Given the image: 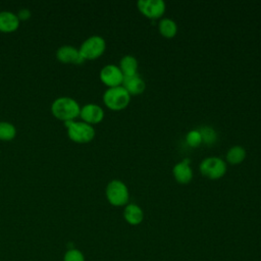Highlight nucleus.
I'll return each mask as SVG.
<instances>
[{
	"instance_id": "ddd939ff",
	"label": "nucleus",
	"mask_w": 261,
	"mask_h": 261,
	"mask_svg": "<svg viewBox=\"0 0 261 261\" xmlns=\"http://www.w3.org/2000/svg\"><path fill=\"white\" fill-rule=\"evenodd\" d=\"M121 86L126 90V92L130 96L141 95L146 89V84L139 74L124 76Z\"/></svg>"
},
{
	"instance_id": "6e6552de",
	"label": "nucleus",
	"mask_w": 261,
	"mask_h": 261,
	"mask_svg": "<svg viewBox=\"0 0 261 261\" xmlns=\"http://www.w3.org/2000/svg\"><path fill=\"white\" fill-rule=\"evenodd\" d=\"M99 77L102 84L105 85L107 88L121 86L124 79L120 68L118 67V65L115 64H106L105 66H103L100 70Z\"/></svg>"
},
{
	"instance_id": "9d476101",
	"label": "nucleus",
	"mask_w": 261,
	"mask_h": 261,
	"mask_svg": "<svg viewBox=\"0 0 261 261\" xmlns=\"http://www.w3.org/2000/svg\"><path fill=\"white\" fill-rule=\"evenodd\" d=\"M56 58L58 61L66 64H82L84 62L79 49L71 45L59 47L56 51Z\"/></svg>"
},
{
	"instance_id": "dca6fc26",
	"label": "nucleus",
	"mask_w": 261,
	"mask_h": 261,
	"mask_svg": "<svg viewBox=\"0 0 261 261\" xmlns=\"http://www.w3.org/2000/svg\"><path fill=\"white\" fill-rule=\"evenodd\" d=\"M158 31L162 37L171 39L177 34V24L173 19L163 17L158 22Z\"/></svg>"
},
{
	"instance_id": "aec40b11",
	"label": "nucleus",
	"mask_w": 261,
	"mask_h": 261,
	"mask_svg": "<svg viewBox=\"0 0 261 261\" xmlns=\"http://www.w3.org/2000/svg\"><path fill=\"white\" fill-rule=\"evenodd\" d=\"M186 143L192 148H197L202 144V138L198 129H191L186 135Z\"/></svg>"
},
{
	"instance_id": "f257e3e1",
	"label": "nucleus",
	"mask_w": 261,
	"mask_h": 261,
	"mask_svg": "<svg viewBox=\"0 0 261 261\" xmlns=\"http://www.w3.org/2000/svg\"><path fill=\"white\" fill-rule=\"evenodd\" d=\"M81 106L70 97H59L51 104V112L53 116L63 122L75 120L80 117Z\"/></svg>"
},
{
	"instance_id": "0eeeda50",
	"label": "nucleus",
	"mask_w": 261,
	"mask_h": 261,
	"mask_svg": "<svg viewBox=\"0 0 261 261\" xmlns=\"http://www.w3.org/2000/svg\"><path fill=\"white\" fill-rule=\"evenodd\" d=\"M139 11L147 18L161 19L165 13L166 6L163 0H140L137 3Z\"/></svg>"
},
{
	"instance_id": "f8f14e48",
	"label": "nucleus",
	"mask_w": 261,
	"mask_h": 261,
	"mask_svg": "<svg viewBox=\"0 0 261 261\" xmlns=\"http://www.w3.org/2000/svg\"><path fill=\"white\" fill-rule=\"evenodd\" d=\"M19 19L16 13L11 11H0V32L9 34L15 32L19 28Z\"/></svg>"
},
{
	"instance_id": "20e7f679",
	"label": "nucleus",
	"mask_w": 261,
	"mask_h": 261,
	"mask_svg": "<svg viewBox=\"0 0 261 261\" xmlns=\"http://www.w3.org/2000/svg\"><path fill=\"white\" fill-rule=\"evenodd\" d=\"M105 196L109 204L114 207H124L128 204L129 191L127 186L120 179L110 180L105 189Z\"/></svg>"
},
{
	"instance_id": "39448f33",
	"label": "nucleus",
	"mask_w": 261,
	"mask_h": 261,
	"mask_svg": "<svg viewBox=\"0 0 261 261\" xmlns=\"http://www.w3.org/2000/svg\"><path fill=\"white\" fill-rule=\"evenodd\" d=\"M106 50V42L101 36H91L87 38L79 48L84 61L98 59Z\"/></svg>"
},
{
	"instance_id": "6ab92c4d",
	"label": "nucleus",
	"mask_w": 261,
	"mask_h": 261,
	"mask_svg": "<svg viewBox=\"0 0 261 261\" xmlns=\"http://www.w3.org/2000/svg\"><path fill=\"white\" fill-rule=\"evenodd\" d=\"M16 136V127L8 121H0V141L9 142Z\"/></svg>"
},
{
	"instance_id": "a211bd4d",
	"label": "nucleus",
	"mask_w": 261,
	"mask_h": 261,
	"mask_svg": "<svg viewBox=\"0 0 261 261\" xmlns=\"http://www.w3.org/2000/svg\"><path fill=\"white\" fill-rule=\"evenodd\" d=\"M201 138H202V144H205L207 146H211L216 143L217 141V133L216 130L209 126V125H203L200 128H198Z\"/></svg>"
},
{
	"instance_id": "4be33fe9",
	"label": "nucleus",
	"mask_w": 261,
	"mask_h": 261,
	"mask_svg": "<svg viewBox=\"0 0 261 261\" xmlns=\"http://www.w3.org/2000/svg\"><path fill=\"white\" fill-rule=\"evenodd\" d=\"M16 15H17V18L19 19V21H25V20H28V19L31 18L32 12H31V10L28 9V8H22V9H20V10L16 13Z\"/></svg>"
},
{
	"instance_id": "9b49d317",
	"label": "nucleus",
	"mask_w": 261,
	"mask_h": 261,
	"mask_svg": "<svg viewBox=\"0 0 261 261\" xmlns=\"http://www.w3.org/2000/svg\"><path fill=\"white\" fill-rule=\"evenodd\" d=\"M172 175L178 184H189L193 178V170L190 165V159L186 158L177 162L172 168Z\"/></svg>"
},
{
	"instance_id": "4468645a",
	"label": "nucleus",
	"mask_w": 261,
	"mask_h": 261,
	"mask_svg": "<svg viewBox=\"0 0 261 261\" xmlns=\"http://www.w3.org/2000/svg\"><path fill=\"white\" fill-rule=\"evenodd\" d=\"M123 218L130 225H139L144 220L143 209L135 203H128L123 208Z\"/></svg>"
},
{
	"instance_id": "1a4fd4ad",
	"label": "nucleus",
	"mask_w": 261,
	"mask_h": 261,
	"mask_svg": "<svg viewBox=\"0 0 261 261\" xmlns=\"http://www.w3.org/2000/svg\"><path fill=\"white\" fill-rule=\"evenodd\" d=\"M103 108L96 103H88L81 107L80 117L82 121L89 123L91 125L100 123L104 118Z\"/></svg>"
},
{
	"instance_id": "f03ea898",
	"label": "nucleus",
	"mask_w": 261,
	"mask_h": 261,
	"mask_svg": "<svg viewBox=\"0 0 261 261\" xmlns=\"http://www.w3.org/2000/svg\"><path fill=\"white\" fill-rule=\"evenodd\" d=\"M64 126L67 129V136L70 141L77 144L90 143L95 138V128L93 125L84 121H66Z\"/></svg>"
},
{
	"instance_id": "2eb2a0df",
	"label": "nucleus",
	"mask_w": 261,
	"mask_h": 261,
	"mask_svg": "<svg viewBox=\"0 0 261 261\" xmlns=\"http://www.w3.org/2000/svg\"><path fill=\"white\" fill-rule=\"evenodd\" d=\"M118 67L120 68L123 76H130L138 74L139 63L135 56L126 54L120 59Z\"/></svg>"
},
{
	"instance_id": "f3484780",
	"label": "nucleus",
	"mask_w": 261,
	"mask_h": 261,
	"mask_svg": "<svg viewBox=\"0 0 261 261\" xmlns=\"http://www.w3.org/2000/svg\"><path fill=\"white\" fill-rule=\"evenodd\" d=\"M246 155H247V153H246L245 148L240 145H236L228 149V151L226 152V155H225V159L228 164L239 165L245 160Z\"/></svg>"
},
{
	"instance_id": "412c9836",
	"label": "nucleus",
	"mask_w": 261,
	"mask_h": 261,
	"mask_svg": "<svg viewBox=\"0 0 261 261\" xmlns=\"http://www.w3.org/2000/svg\"><path fill=\"white\" fill-rule=\"evenodd\" d=\"M63 261H86V258L81 250L76 248H71L64 253Z\"/></svg>"
},
{
	"instance_id": "423d86ee",
	"label": "nucleus",
	"mask_w": 261,
	"mask_h": 261,
	"mask_svg": "<svg viewBox=\"0 0 261 261\" xmlns=\"http://www.w3.org/2000/svg\"><path fill=\"white\" fill-rule=\"evenodd\" d=\"M199 169L205 177L209 179H219L226 173L227 163L220 157L211 156L201 161Z\"/></svg>"
},
{
	"instance_id": "7ed1b4c3",
	"label": "nucleus",
	"mask_w": 261,
	"mask_h": 261,
	"mask_svg": "<svg viewBox=\"0 0 261 261\" xmlns=\"http://www.w3.org/2000/svg\"><path fill=\"white\" fill-rule=\"evenodd\" d=\"M103 103L104 105L113 111H120L125 109L130 102V95L122 87L107 88L103 94Z\"/></svg>"
}]
</instances>
